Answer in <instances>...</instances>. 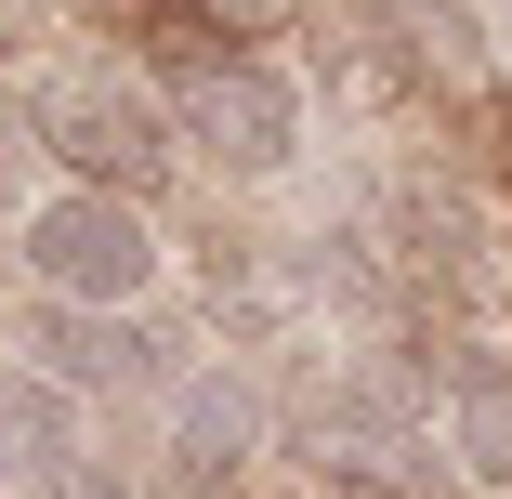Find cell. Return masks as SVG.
Returning a JSON list of instances; mask_svg holds the SVG:
<instances>
[{
    "label": "cell",
    "mask_w": 512,
    "mask_h": 499,
    "mask_svg": "<svg viewBox=\"0 0 512 499\" xmlns=\"http://www.w3.org/2000/svg\"><path fill=\"white\" fill-rule=\"evenodd\" d=\"M14 27H27V0H0V53H14Z\"/></svg>",
    "instance_id": "10"
},
{
    "label": "cell",
    "mask_w": 512,
    "mask_h": 499,
    "mask_svg": "<svg viewBox=\"0 0 512 499\" xmlns=\"http://www.w3.org/2000/svg\"><path fill=\"white\" fill-rule=\"evenodd\" d=\"M447 460L473 486H512V368L499 355H460L447 368Z\"/></svg>",
    "instance_id": "7"
},
{
    "label": "cell",
    "mask_w": 512,
    "mask_h": 499,
    "mask_svg": "<svg viewBox=\"0 0 512 499\" xmlns=\"http://www.w3.org/2000/svg\"><path fill=\"white\" fill-rule=\"evenodd\" d=\"M40 355H53V381H145V329H119V303H66L53 329H40Z\"/></svg>",
    "instance_id": "8"
},
{
    "label": "cell",
    "mask_w": 512,
    "mask_h": 499,
    "mask_svg": "<svg viewBox=\"0 0 512 499\" xmlns=\"http://www.w3.org/2000/svg\"><path fill=\"white\" fill-rule=\"evenodd\" d=\"M250 447H263V381L197 368V381L171 394V473H184V486H224Z\"/></svg>",
    "instance_id": "5"
},
{
    "label": "cell",
    "mask_w": 512,
    "mask_h": 499,
    "mask_svg": "<svg viewBox=\"0 0 512 499\" xmlns=\"http://www.w3.org/2000/svg\"><path fill=\"white\" fill-rule=\"evenodd\" d=\"M171 132H184L197 158H224L237 184H263V171L302 158V92H289L276 66H250V53H197V66H184Z\"/></svg>",
    "instance_id": "3"
},
{
    "label": "cell",
    "mask_w": 512,
    "mask_h": 499,
    "mask_svg": "<svg viewBox=\"0 0 512 499\" xmlns=\"http://www.w3.org/2000/svg\"><path fill=\"white\" fill-rule=\"evenodd\" d=\"M197 14H211V27L237 40V27H276V14H289V0H197Z\"/></svg>",
    "instance_id": "9"
},
{
    "label": "cell",
    "mask_w": 512,
    "mask_h": 499,
    "mask_svg": "<svg viewBox=\"0 0 512 499\" xmlns=\"http://www.w3.org/2000/svg\"><path fill=\"white\" fill-rule=\"evenodd\" d=\"M486 27H499V40H512V0H486Z\"/></svg>",
    "instance_id": "11"
},
{
    "label": "cell",
    "mask_w": 512,
    "mask_h": 499,
    "mask_svg": "<svg viewBox=\"0 0 512 499\" xmlns=\"http://www.w3.org/2000/svg\"><path fill=\"white\" fill-rule=\"evenodd\" d=\"M27 132H40L79 184H119V197H145V184L171 171V145H184L119 66H53V79L27 92Z\"/></svg>",
    "instance_id": "1"
},
{
    "label": "cell",
    "mask_w": 512,
    "mask_h": 499,
    "mask_svg": "<svg viewBox=\"0 0 512 499\" xmlns=\"http://www.w3.org/2000/svg\"><path fill=\"white\" fill-rule=\"evenodd\" d=\"M27 276L53 289V303H145L158 289V224H145V197L119 184H66L27 211Z\"/></svg>",
    "instance_id": "2"
},
{
    "label": "cell",
    "mask_w": 512,
    "mask_h": 499,
    "mask_svg": "<svg viewBox=\"0 0 512 499\" xmlns=\"http://www.w3.org/2000/svg\"><path fill=\"white\" fill-rule=\"evenodd\" d=\"M79 473V381L14 368L0 381V486H66Z\"/></svg>",
    "instance_id": "6"
},
{
    "label": "cell",
    "mask_w": 512,
    "mask_h": 499,
    "mask_svg": "<svg viewBox=\"0 0 512 499\" xmlns=\"http://www.w3.org/2000/svg\"><path fill=\"white\" fill-rule=\"evenodd\" d=\"M316 447L342 486H407V460H421V408H407L394 368H329L316 381Z\"/></svg>",
    "instance_id": "4"
}]
</instances>
